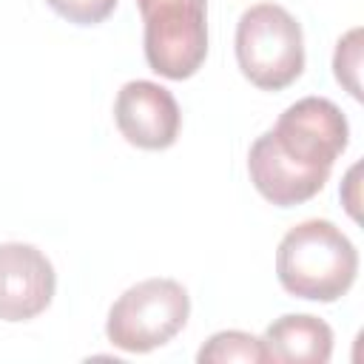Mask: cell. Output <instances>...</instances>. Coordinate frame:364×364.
Instances as JSON below:
<instances>
[{"instance_id": "obj_1", "label": "cell", "mask_w": 364, "mask_h": 364, "mask_svg": "<svg viewBox=\"0 0 364 364\" xmlns=\"http://www.w3.org/2000/svg\"><path fill=\"white\" fill-rule=\"evenodd\" d=\"M276 276L290 296L330 304L355 284L358 250L330 219H304L282 236Z\"/></svg>"}, {"instance_id": "obj_5", "label": "cell", "mask_w": 364, "mask_h": 364, "mask_svg": "<svg viewBox=\"0 0 364 364\" xmlns=\"http://www.w3.org/2000/svg\"><path fill=\"white\" fill-rule=\"evenodd\" d=\"M273 142L301 165L333 171L347 151L350 125L344 111L327 97H301L287 105L270 128Z\"/></svg>"}, {"instance_id": "obj_7", "label": "cell", "mask_w": 364, "mask_h": 364, "mask_svg": "<svg viewBox=\"0 0 364 364\" xmlns=\"http://www.w3.org/2000/svg\"><path fill=\"white\" fill-rule=\"evenodd\" d=\"M57 273L48 256L26 242L0 245V321H31L48 310Z\"/></svg>"}, {"instance_id": "obj_13", "label": "cell", "mask_w": 364, "mask_h": 364, "mask_svg": "<svg viewBox=\"0 0 364 364\" xmlns=\"http://www.w3.org/2000/svg\"><path fill=\"white\" fill-rule=\"evenodd\" d=\"M358 171H361V165L355 162V165L347 171L344 182H341V202H344L347 213H350L355 222L361 219V213H358V205H361V199H358Z\"/></svg>"}, {"instance_id": "obj_3", "label": "cell", "mask_w": 364, "mask_h": 364, "mask_svg": "<svg viewBox=\"0 0 364 364\" xmlns=\"http://www.w3.org/2000/svg\"><path fill=\"white\" fill-rule=\"evenodd\" d=\"M188 316L191 296L182 282L154 276L117 296L105 318V336L122 353H151L182 333Z\"/></svg>"}, {"instance_id": "obj_11", "label": "cell", "mask_w": 364, "mask_h": 364, "mask_svg": "<svg viewBox=\"0 0 364 364\" xmlns=\"http://www.w3.org/2000/svg\"><path fill=\"white\" fill-rule=\"evenodd\" d=\"M333 74L336 82L350 91V97L361 100V28H350L338 43H336V54H333Z\"/></svg>"}, {"instance_id": "obj_4", "label": "cell", "mask_w": 364, "mask_h": 364, "mask_svg": "<svg viewBox=\"0 0 364 364\" xmlns=\"http://www.w3.org/2000/svg\"><path fill=\"white\" fill-rule=\"evenodd\" d=\"M136 6L148 68L165 80L193 77L208 57V0H136Z\"/></svg>"}, {"instance_id": "obj_10", "label": "cell", "mask_w": 364, "mask_h": 364, "mask_svg": "<svg viewBox=\"0 0 364 364\" xmlns=\"http://www.w3.org/2000/svg\"><path fill=\"white\" fill-rule=\"evenodd\" d=\"M196 361L199 364H225V361L264 364V361H270V353L262 338H256L245 330H219L199 347Z\"/></svg>"}, {"instance_id": "obj_12", "label": "cell", "mask_w": 364, "mask_h": 364, "mask_svg": "<svg viewBox=\"0 0 364 364\" xmlns=\"http://www.w3.org/2000/svg\"><path fill=\"white\" fill-rule=\"evenodd\" d=\"M46 3L74 26H97L111 17L119 0H46Z\"/></svg>"}, {"instance_id": "obj_8", "label": "cell", "mask_w": 364, "mask_h": 364, "mask_svg": "<svg viewBox=\"0 0 364 364\" xmlns=\"http://www.w3.org/2000/svg\"><path fill=\"white\" fill-rule=\"evenodd\" d=\"M247 173H250L253 188L276 208H293V205L310 202L313 196H318V191L330 179V171L310 168V165H301L293 156H287L273 142L270 131L256 136V142L250 145Z\"/></svg>"}, {"instance_id": "obj_6", "label": "cell", "mask_w": 364, "mask_h": 364, "mask_svg": "<svg viewBox=\"0 0 364 364\" xmlns=\"http://www.w3.org/2000/svg\"><path fill=\"white\" fill-rule=\"evenodd\" d=\"M114 122L128 145L142 151H165L176 142L182 114L176 97L151 80H131L117 91Z\"/></svg>"}, {"instance_id": "obj_2", "label": "cell", "mask_w": 364, "mask_h": 364, "mask_svg": "<svg viewBox=\"0 0 364 364\" xmlns=\"http://www.w3.org/2000/svg\"><path fill=\"white\" fill-rule=\"evenodd\" d=\"M233 51L242 77L262 91H282L304 71V34L279 3H256L236 23Z\"/></svg>"}, {"instance_id": "obj_9", "label": "cell", "mask_w": 364, "mask_h": 364, "mask_svg": "<svg viewBox=\"0 0 364 364\" xmlns=\"http://www.w3.org/2000/svg\"><path fill=\"white\" fill-rule=\"evenodd\" d=\"M270 361L282 364H327L333 355V330L310 313H284L273 318L262 336Z\"/></svg>"}]
</instances>
